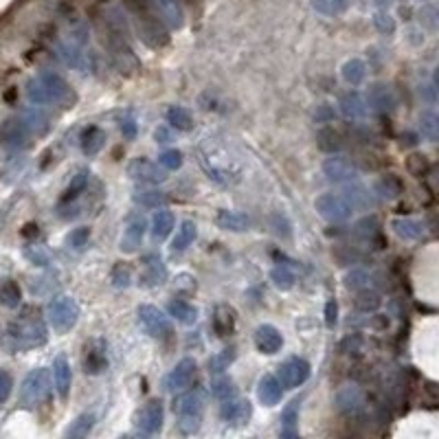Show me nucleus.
Returning a JSON list of instances; mask_svg holds the SVG:
<instances>
[{
  "mask_svg": "<svg viewBox=\"0 0 439 439\" xmlns=\"http://www.w3.org/2000/svg\"><path fill=\"white\" fill-rule=\"evenodd\" d=\"M27 99L31 106L73 108L77 97L69 86V81L57 73H40L27 81Z\"/></svg>",
  "mask_w": 439,
  "mask_h": 439,
  "instance_id": "1",
  "label": "nucleus"
},
{
  "mask_svg": "<svg viewBox=\"0 0 439 439\" xmlns=\"http://www.w3.org/2000/svg\"><path fill=\"white\" fill-rule=\"evenodd\" d=\"M207 406V393L204 389H189L183 396L174 400V413L178 415V431L183 435L198 433L202 424V413Z\"/></svg>",
  "mask_w": 439,
  "mask_h": 439,
  "instance_id": "2",
  "label": "nucleus"
},
{
  "mask_svg": "<svg viewBox=\"0 0 439 439\" xmlns=\"http://www.w3.org/2000/svg\"><path fill=\"white\" fill-rule=\"evenodd\" d=\"M46 319L53 332L69 334L79 321V305L73 297H57L46 305Z\"/></svg>",
  "mask_w": 439,
  "mask_h": 439,
  "instance_id": "3",
  "label": "nucleus"
},
{
  "mask_svg": "<svg viewBox=\"0 0 439 439\" xmlns=\"http://www.w3.org/2000/svg\"><path fill=\"white\" fill-rule=\"evenodd\" d=\"M134 7V20H137V29L143 38V42H148L150 46H162L167 42V34L165 29L160 27V20L156 18V13H152L148 7H145L141 0H132Z\"/></svg>",
  "mask_w": 439,
  "mask_h": 439,
  "instance_id": "4",
  "label": "nucleus"
},
{
  "mask_svg": "<svg viewBox=\"0 0 439 439\" xmlns=\"http://www.w3.org/2000/svg\"><path fill=\"white\" fill-rule=\"evenodd\" d=\"M9 336L18 343V347H38L46 340V328L38 314H29L27 319L9 325Z\"/></svg>",
  "mask_w": 439,
  "mask_h": 439,
  "instance_id": "5",
  "label": "nucleus"
},
{
  "mask_svg": "<svg viewBox=\"0 0 439 439\" xmlns=\"http://www.w3.org/2000/svg\"><path fill=\"white\" fill-rule=\"evenodd\" d=\"M48 393H51V371L40 367L25 378L20 389V400L25 406H38L48 398Z\"/></svg>",
  "mask_w": 439,
  "mask_h": 439,
  "instance_id": "6",
  "label": "nucleus"
},
{
  "mask_svg": "<svg viewBox=\"0 0 439 439\" xmlns=\"http://www.w3.org/2000/svg\"><path fill=\"white\" fill-rule=\"evenodd\" d=\"M314 209L323 220H328L332 224L347 222L354 214L351 204L345 200V196H340V193H321L314 200Z\"/></svg>",
  "mask_w": 439,
  "mask_h": 439,
  "instance_id": "7",
  "label": "nucleus"
},
{
  "mask_svg": "<svg viewBox=\"0 0 439 439\" xmlns=\"http://www.w3.org/2000/svg\"><path fill=\"white\" fill-rule=\"evenodd\" d=\"M323 174L328 176V181L336 183V185H347L358 181V167L345 156L332 154L328 160L323 162Z\"/></svg>",
  "mask_w": 439,
  "mask_h": 439,
  "instance_id": "8",
  "label": "nucleus"
},
{
  "mask_svg": "<svg viewBox=\"0 0 439 439\" xmlns=\"http://www.w3.org/2000/svg\"><path fill=\"white\" fill-rule=\"evenodd\" d=\"M307 378H310V363L299 358V356H292V358H288L286 363L279 365L277 380L281 382L284 389H297Z\"/></svg>",
  "mask_w": 439,
  "mask_h": 439,
  "instance_id": "9",
  "label": "nucleus"
},
{
  "mask_svg": "<svg viewBox=\"0 0 439 439\" xmlns=\"http://www.w3.org/2000/svg\"><path fill=\"white\" fill-rule=\"evenodd\" d=\"M139 323L152 338H167L172 332L169 319L162 314L156 305H141L139 307Z\"/></svg>",
  "mask_w": 439,
  "mask_h": 439,
  "instance_id": "10",
  "label": "nucleus"
},
{
  "mask_svg": "<svg viewBox=\"0 0 439 439\" xmlns=\"http://www.w3.org/2000/svg\"><path fill=\"white\" fill-rule=\"evenodd\" d=\"M127 176L141 185H158V183H165V178H167L165 169L158 167L150 158H141V156L127 165Z\"/></svg>",
  "mask_w": 439,
  "mask_h": 439,
  "instance_id": "11",
  "label": "nucleus"
},
{
  "mask_svg": "<svg viewBox=\"0 0 439 439\" xmlns=\"http://www.w3.org/2000/svg\"><path fill=\"white\" fill-rule=\"evenodd\" d=\"M196 371H198V365L193 358H183L178 363L165 378V389L172 393H178V391H185V389L191 386V382L196 380Z\"/></svg>",
  "mask_w": 439,
  "mask_h": 439,
  "instance_id": "12",
  "label": "nucleus"
},
{
  "mask_svg": "<svg viewBox=\"0 0 439 439\" xmlns=\"http://www.w3.org/2000/svg\"><path fill=\"white\" fill-rule=\"evenodd\" d=\"M162 421H165V409L160 400H150L137 415V426L145 435H158L162 431Z\"/></svg>",
  "mask_w": 439,
  "mask_h": 439,
  "instance_id": "13",
  "label": "nucleus"
},
{
  "mask_svg": "<svg viewBox=\"0 0 439 439\" xmlns=\"http://www.w3.org/2000/svg\"><path fill=\"white\" fill-rule=\"evenodd\" d=\"M108 367V354H106V340L104 338H90L84 347V371L88 376H99Z\"/></svg>",
  "mask_w": 439,
  "mask_h": 439,
  "instance_id": "14",
  "label": "nucleus"
},
{
  "mask_svg": "<svg viewBox=\"0 0 439 439\" xmlns=\"http://www.w3.org/2000/svg\"><path fill=\"white\" fill-rule=\"evenodd\" d=\"M167 279V268L162 264V259L158 255H145L143 264H141V277L139 284L143 288H156L160 284H165Z\"/></svg>",
  "mask_w": 439,
  "mask_h": 439,
  "instance_id": "15",
  "label": "nucleus"
},
{
  "mask_svg": "<svg viewBox=\"0 0 439 439\" xmlns=\"http://www.w3.org/2000/svg\"><path fill=\"white\" fill-rule=\"evenodd\" d=\"M253 415V406L249 400H242V398H229L222 402V409H220V417L226 421V424L231 426H242L246 424Z\"/></svg>",
  "mask_w": 439,
  "mask_h": 439,
  "instance_id": "16",
  "label": "nucleus"
},
{
  "mask_svg": "<svg viewBox=\"0 0 439 439\" xmlns=\"http://www.w3.org/2000/svg\"><path fill=\"white\" fill-rule=\"evenodd\" d=\"M57 55L62 57V62L67 64V67L75 71L86 73L90 69V55L84 51V46H79L71 40H64L57 44Z\"/></svg>",
  "mask_w": 439,
  "mask_h": 439,
  "instance_id": "17",
  "label": "nucleus"
},
{
  "mask_svg": "<svg viewBox=\"0 0 439 439\" xmlns=\"http://www.w3.org/2000/svg\"><path fill=\"white\" fill-rule=\"evenodd\" d=\"M365 102H367V108L376 112H393L398 106V97L393 88H389L386 84H371Z\"/></svg>",
  "mask_w": 439,
  "mask_h": 439,
  "instance_id": "18",
  "label": "nucleus"
},
{
  "mask_svg": "<svg viewBox=\"0 0 439 439\" xmlns=\"http://www.w3.org/2000/svg\"><path fill=\"white\" fill-rule=\"evenodd\" d=\"M255 347L262 351V354H277L281 351L284 347V336L281 332L274 328V325L266 323V325H259V328L255 330Z\"/></svg>",
  "mask_w": 439,
  "mask_h": 439,
  "instance_id": "19",
  "label": "nucleus"
},
{
  "mask_svg": "<svg viewBox=\"0 0 439 439\" xmlns=\"http://www.w3.org/2000/svg\"><path fill=\"white\" fill-rule=\"evenodd\" d=\"M0 134H3L5 145H9V148H13V150H22V148H27V145H29L31 130H29V125L22 119H11V121H7L3 125Z\"/></svg>",
  "mask_w": 439,
  "mask_h": 439,
  "instance_id": "20",
  "label": "nucleus"
},
{
  "mask_svg": "<svg viewBox=\"0 0 439 439\" xmlns=\"http://www.w3.org/2000/svg\"><path fill=\"white\" fill-rule=\"evenodd\" d=\"M145 220L143 218H134V220H130L127 226H125V231L121 235V242H119V249L121 253L125 255H134L139 249H141V244H143V237H145Z\"/></svg>",
  "mask_w": 439,
  "mask_h": 439,
  "instance_id": "21",
  "label": "nucleus"
},
{
  "mask_svg": "<svg viewBox=\"0 0 439 439\" xmlns=\"http://www.w3.org/2000/svg\"><path fill=\"white\" fill-rule=\"evenodd\" d=\"M152 5L156 9V15H160V20L172 29H181L185 25V11L181 0H152Z\"/></svg>",
  "mask_w": 439,
  "mask_h": 439,
  "instance_id": "22",
  "label": "nucleus"
},
{
  "mask_svg": "<svg viewBox=\"0 0 439 439\" xmlns=\"http://www.w3.org/2000/svg\"><path fill=\"white\" fill-rule=\"evenodd\" d=\"M363 404H365L363 393L358 391V386H354V384L343 386L338 391V396H336L338 411L343 413V415H347V417H356V415H358L363 411Z\"/></svg>",
  "mask_w": 439,
  "mask_h": 439,
  "instance_id": "23",
  "label": "nucleus"
},
{
  "mask_svg": "<svg viewBox=\"0 0 439 439\" xmlns=\"http://www.w3.org/2000/svg\"><path fill=\"white\" fill-rule=\"evenodd\" d=\"M338 110H340V115H343L345 119H365L367 117V102L363 99V97L358 92H345L343 97L338 99Z\"/></svg>",
  "mask_w": 439,
  "mask_h": 439,
  "instance_id": "24",
  "label": "nucleus"
},
{
  "mask_svg": "<svg viewBox=\"0 0 439 439\" xmlns=\"http://www.w3.org/2000/svg\"><path fill=\"white\" fill-rule=\"evenodd\" d=\"M71 382H73V373H71V363L64 358V356H57L53 361V384L55 391L62 400H67L71 393Z\"/></svg>",
  "mask_w": 439,
  "mask_h": 439,
  "instance_id": "25",
  "label": "nucleus"
},
{
  "mask_svg": "<svg viewBox=\"0 0 439 439\" xmlns=\"http://www.w3.org/2000/svg\"><path fill=\"white\" fill-rule=\"evenodd\" d=\"M257 398L264 406H277L284 398V386L277 376H264L257 386Z\"/></svg>",
  "mask_w": 439,
  "mask_h": 439,
  "instance_id": "26",
  "label": "nucleus"
},
{
  "mask_svg": "<svg viewBox=\"0 0 439 439\" xmlns=\"http://www.w3.org/2000/svg\"><path fill=\"white\" fill-rule=\"evenodd\" d=\"M216 224L220 226L222 231L242 233V231H246L251 226V218L246 214H242V211L222 209V211H218V216H216Z\"/></svg>",
  "mask_w": 439,
  "mask_h": 439,
  "instance_id": "27",
  "label": "nucleus"
},
{
  "mask_svg": "<svg viewBox=\"0 0 439 439\" xmlns=\"http://www.w3.org/2000/svg\"><path fill=\"white\" fill-rule=\"evenodd\" d=\"M345 200L351 204L354 211L356 209L369 211V209H373V204H376V200H373V196H371V191L367 187L358 185L356 181L354 183H347V187H345Z\"/></svg>",
  "mask_w": 439,
  "mask_h": 439,
  "instance_id": "28",
  "label": "nucleus"
},
{
  "mask_svg": "<svg viewBox=\"0 0 439 439\" xmlns=\"http://www.w3.org/2000/svg\"><path fill=\"white\" fill-rule=\"evenodd\" d=\"M235 323H237V316H235V310L231 305H218L216 312H214V330L218 336H231L235 332Z\"/></svg>",
  "mask_w": 439,
  "mask_h": 439,
  "instance_id": "29",
  "label": "nucleus"
},
{
  "mask_svg": "<svg viewBox=\"0 0 439 439\" xmlns=\"http://www.w3.org/2000/svg\"><path fill=\"white\" fill-rule=\"evenodd\" d=\"M391 229L398 237L402 239H409V242H415L424 235V224L419 220H413V218H396L391 220Z\"/></svg>",
  "mask_w": 439,
  "mask_h": 439,
  "instance_id": "30",
  "label": "nucleus"
},
{
  "mask_svg": "<svg viewBox=\"0 0 439 439\" xmlns=\"http://www.w3.org/2000/svg\"><path fill=\"white\" fill-rule=\"evenodd\" d=\"M106 143V132L102 127L97 125H90L88 130H84V134H81V152L86 156H97L102 152Z\"/></svg>",
  "mask_w": 439,
  "mask_h": 439,
  "instance_id": "31",
  "label": "nucleus"
},
{
  "mask_svg": "<svg viewBox=\"0 0 439 439\" xmlns=\"http://www.w3.org/2000/svg\"><path fill=\"white\" fill-rule=\"evenodd\" d=\"M167 312H169L172 319H176L178 323H183V325H193L198 321V307L191 305L189 301H183V299L169 301Z\"/></svg>",
  "mask_w": 439,
  "mask_h": 439,
  "instance_id": "32",
  "label": "nucleus"
},
{
  "mask_svg": "<svg viewBox=\"0 0 439 439\" xmlns=\"http://www.w3.org/2000/svg\"><path fill=\"white\" fill-rule=\"evenodd\" d=\"M174 224H176V220H174L172 211H165V209L156 211L154 218H152V237L156 242H162V239H165L172 233Z\"/></svg>",
  "mask_w": 439,
  "mask_h": 439,
  "instance_id": "33",
  "label": "nucleus"
},
{
  "mask_svg": "<svg viewBox=\"0 0 439 439\" xmlns=\"http://www.w3.org/2000/svg\"><path fill=\"white\" fill-rule=\"evenodd\" d=\"M340 75H343L345 84H349V86H361L363 81H365V75H367V67H365L363 60L354 57V60H347L343 64V69H340Z\"/></svg>",
  "mask_w": 439,
  "mask_h": 439,
  "instance_id": "34",
  "label": "nucleus"
},
{
  "mask_svg": "<svg viewBox=\"0 0 439 439\" xmlns=\"http://www.w3.org/2000/svg\"><path fill=\"white\" fill-rule=\"evenodd\" d=\"M196 235H198V229H196V224H193L191 220H185L183 224H181V229L176 231V237H174V242H172V251L174 253H183V251H187L191 244H193V239H196Z\"/></svg>",
  "mask_w": 439,
  "mask_h": 439,
  "instance_id": "35",
  "label": "nucleus"
},
{
  "mask_svg": "<svg viewBox=\"0 0 439 439\" xmlns=\"http://www.w3.org/2000/svg\"><path fill=\"white\" fill-rule=\"evenodd\" d=\"M22 301V290L13 279H5L0 284V305L9 307V310H15Z\"/></svg>",
  "mask_w": 439,
  "mask_h": 439,
  "instance_id": "36",
  "label": "nucleus"
},
{
  "mask_svg": "<svg viewBox=\"0 0 439 439\" xmlns=\"http://www.w3.org/2000/svg\"><path fill=\"white\" fill-rule=\"evenodd\" d=\"M167 123L176 130H181V132H191L193 130V117L191 112L183 106H172L167 110Z\"/></svg>",
  "mask_w": 439,
  "mask_h": 439,
  "instance_id": "37",
  "label": "nucleus"
},
{
  "mask_svg": "<svg viewBox=\"0 0 439 439\" xmlns=\"http://www.w3.org/2000/svg\"><path fill=\"white\" fill-rule=\"evenodd\" d=\"M297 421H299V402L288 404L281 413V435L284 437H297Z\"/></svg>",
  "mask_w": 439,
  "mask_h": 439,
  "instance_id": "38",
  "label": "nucleus"
},
{
  "mask_svg": "<svg viewBox=\"0 0 439 439\" xmlns=\"http://www.w3.org/2000/svg\"><path fill=\"white\" fill-rule=\"evenodd\" d=\"M211 396H214V398H218L220 402L229 400V398H235V396H237L235 382H233L229 376H220V378H214V380H211Z\"/></svg>",
  "mask_w": 439,
  "mask_h": 439,
  "instance_id": "39",
  "label": "nucleus"
},
{
  "mask_svg": "<svg viewBox=\"0 0 439 439\" xmlns=\"http://www.w3.org/2000/svg\"><path fill=\"white\" fill-rule=\"evenodd\" d=\"M92 426H95V413H81L71 421V426L67 428L64 435L67 437H88Z\"/></svg>",
  "mask_w": 439,
  "mask_h": 439,
  "instance_id": "40",
  "label": "nucleus"
},
{
  "mask_svg": "<svg viewBox=\"0 0 439 439\" xmlns=\"http://www.w3.org/2000/svg\"><path fill=\"white\" fill-rule=\"evenodd\" d=\"M22 121L29 125V130H31V134H36V137H42V134H46L48 132V117L44 115L42 110H27L25 112V117H22Z\"/></svg>",
  "mask_w": 439,
  "mask_h": 439,
  "instance_id": "41",
  "label": "nucleus"
},
{
  "mask_svg": "<svg viewBox=\"0 0 439 439\" xmlns=\"http://www.w3.org/2000/svg\"><path fill=\"white\" fill-rule=\"evenodd\" d=\"M235 361V349H222L220 354L211 356L209 358V373L211 376H218V373H224L226 369H229Z\"/></svg>",
  "mask_w": 439,
  "mask_h": 439,
  "instance_id": "42",
  "label": "nucleus"
},
{
  "mask_svg": "<svg viewBox=\"0 0 439 439\" xmlns=\"http://www.w3.org/2000/svg\"><path fill=\"white\" fill-rule=\"evenodd\" d=\"M419 132L426 141L435 143L437 137H439V123H437V115L433 110H424L419 115Z\"/></svg>",
  "mask_w": 439,
  "mask_h": 439,
  "instance_id": "43",
  "label": "nucleus"
},
{
  "mask_svg": "<svg viewBox=\"0 0 439 439\" xmlns=\"http://www.w3.org/2000/svg\"><path fill=\"white\" fill-rule=\"evenodd\" d=\"M270 281L274 284V288L277 290H292V286H295V274H292V270L288 266H274L270 270Z\"/></svg>",
  "mask_w": 439,
  "mask_h": 439,
  "instance_id": "44",
  "label": "nucleus"
},
{
  "mask_svg": "<svg viewBox=\"0 0 439 439\" xmlns=\"http://www.w3.org/2000/svg\"><path fill=\"white\" fill-rule=\"evenodd\" d=\"M371 284V272L365 268H351L345 272V286L349 290H365Z\"/></svg>",
  "mask_w": 439,
  "mask_h": 439,
  "instance_id": "45",
  "label": "nucleus"
},
{
  "mask_svg": "<svg viewBox=\"0 0 439 439\" xmlns=\"http://www.w3.org/2000/svg\"><path fill=\"white\" fill-rule=\"evenodd\" d=\"M361 295H358V299H356V307H358V310H363V312H376L378 307H380V303H382V299H380V295L378 292H371V290H358Z\"/></svg>",
  "mask_w": 439,
  "mask_h": 439,
  "instance_id": "46",
  "label": "nucleus"
},
{
  "mask_svg": "<svg viewBox=\"0 0 439 439\" xmlns=\"http://www.w3.org/2000/svg\"><path fill=\"white\" fill-rule=\"evenodd\" d=\"M134 202L141 204V207H148V209H158L160 204L167 202V196L165 193H160V191H137Z\"/></svg>",
  "mask_w": 439,
  "mask_h": 439,
  "instance_id": "47",
  "label": "nucleus"
},
{
  "mask_svg": "<svg viewBox=\"0 0 439 439\" xmlns=\"http://www.w3.org/2000/svg\"><path fill=\"white\" fill-rule=\"evenodd\" d=\"M88 172L86 169H81V172H77L75 176H73V181H71V185L67 187V193H64V202H69V200H75L81 191L86 189V185H88Z\"/></svg>",
  "mask_w": 439,
  "mask_h": 439,
  "instance_id": "48",
  "label": "nucleus"
},
{
  "mask_svg": "<svg viewBox=\"0 0 439 439\" xmlns=\"http://www.w3.org/2000/svg\"><path fill=\"white\" fill-rule=\"evenodd\" d=\"M314 9L325 15H338L349 7V0H314Z\"/></svg>",
  "mask_w": 439,
  "mask_h": 439,
  "instance_id": "49",
  "label": "nucleus"
},
{
  "mask_svg": "<svg viewBox=\"0 0 439 439\" xmlns=\"http://www.w3.org/2000/svg\"><path fill=\"white\" fill-rule=\"evenodd\" d=\"M319 148L325 150V152H338L340 148H343V143H340V137L334 132V130H321L319 132Z\"/></svg>",
  "mask_w": 439,
  "mask_h": 439,
  "instance_id": "50",
  "label": "nucleus"
},
{
  "mask_svg": "<svg viewBox=\"0 0 439 439\" xmlns=\"http://www.w3.org/2000/svg\"><path fill=\"white\" fill-rule=\"evenodd\" d=\"M88 239H90V229H86V226H79V229H73L67 235V246L73 249V251H81L88 244Z\"/></svg>",
  "mask_w": 439,
  "mask_h": 439,
  "instance_id": "51",
  "label": "nucleus"
},
{
  "mask_svg": "<svg viewBox=\"0 0 439 439\" xmlns=\"http://www.w3.org/2000/svg\"><path fill=\"white\" fill-rule=\"evenodd\" d=\"M112 286L115 288H127L130 284H132V268H130L127 264H117L115 268H112Z\"/></svg>",
  "mask_w": 439,
  "mask_h": 439,
  "instance_id": "52",
  "label": "nucleus"
},
{
  "mask_svg": "<svg viewBox=\"0 0 439 439\" xmlns=\"http://www.w3.org/2000/svg\"><path fill=\"white\" fill-rule=\"evenodd\" d=\"M373 27H376L382 36L396 34V20H393V15H389L386 11H378L376 15H373Z\"/></svg>",
  "mask_w": 439,
  "mask_h": 439,
  "instance_id": "53",
  "label": "nucleus"
},
{
  "mask_svg": "<svg viewBox=\"0 0 439 439\" xmlns=\"http://www.w3.org/2000/svg\"><path fill=\"white\" fill-rule=\"evenodd\" d=\"M378 229H380L378 220L371 216V218H365V220H361L358 224H356L354 233L358 237H363V239H371L373 235H378Z\"/></svg>",
  "mask_w": 439,
  "mask_h": 439,
  "instance_id": "54",
  "label": "nucleus"
},
{
  "mask_svg": "<svg viewBox=\"0 0 439 439\" xmlns=\"http://www.w3.org/2000/svg\"><path fill=\"white\" fill-rule=\"evenodd\" d=\"M158 162H160V167H162V169L176 172V169H181V167H183V154L178 152V150H167V152H162V154L158 156Z\"/></svg>",
  "mask_w": 439,
  "mask_h": 439,
  "instance_id": "55",
  "label": "nucleus"
},
{
  "mask_svg": "<svg viewBox=\"0 0 439 439\" xmlns=\"http://www.w3.org/2000/svg\"><path fill=\"white\" fill-rule=\"evenodd\" d=\"M378 191H380V196H382V198L393 200V198H398L400 193H402V185H400L398 178H393V176H386L384 181L378 185Z\"/></svg>",
  "mask_w": 439,
  "mask_h": 439,
  "instance_id": "56",
  "label": "nucleus"
},
{
  "mask_svg": "<svg viewBox=\"0 0 439 439\" xmlns=\"http://www.w3.org/2000/svg\"><path fill=\"white\" fill-rule=\"evenodd\" d=\"M25 255H27V259L34 266H46L48 264V255H46V251L42 246H29L25 251Z\"/></svg>",
  "mask_w": 439,
  "mask_h": 439,
  "instance_id": "57",
  "label": "nucleus"
},
{
  "mask_svg": "<svg viewBox=\"0 0 439 439\" xmlns=\"http://www.w3.org/2000/svg\"><path fill=\"white\" fill-rule=\"evenodd\" d=\"M13 391V378L7 371H0V404H5Z\"/></svg>",
  "mask_w": 439,
  "mask_h": 439,
  "instance_id": "58",
  "label": "nucleus"
},
{
  "mask_svg": "<svg viewBox=\"0 0 439 439\" xmlns=\"http://www.w3.org/2000/svg\"><path fill=\"white\" fill-rule=\"evenodd\" d=\"M435 15H437L435 7L433 5H424V7H421V11H419V25H424L426 29L435 31V27H437Z\"/></svg>",
  "mask_w": 439,
  "mask_h": 439,
  "instance_id": "59",
  "label": "nucleus"
},
{
  "mask_svg": "<svg viewBox=\"0 0 439 439\" xmlns=\"http://www.w3.org/2000/svg\"><path fill=\"white\" fill-rule=\"evenodd\" d=\"M121 134H123V139H127V141H134V139H137V121H134L132 115H125V117L121 119Z\"/></svg>",
  "mask_w": 439,
  "mask_h": 439,
  "instance_id": "60",
  "label": "nucleus"
},
{
  "mask_svg": "<svg viewBox=\"0 0 439 439\" xmlns=\"http://www.w3.org/2000/svg\"><path fill=\"white\" fill-rule=\"evenodd\" d=\"M336 323H338V303L334 299H330L328 303H325V325L332 330Z\"/></svg>",
  "mask_w": 439,
  "mask_h": 439,
  "instance_id": "61",
  "label": "nucleus"
},
{
  "mask_svg": "<svg viewBox=\"0 0 439 439\" xmlns=\"http://www.w3.org/2000/svg\"><path fill=\"white\" fill-rule=\"evenodd\" d=\"M332 119H334V110L328 104H323V106L316 108V112H314V121L316 123H330Z\"/></svg>",
  "mask_w": 439,
  "mask_h": 439,
  "instance_id": "62",
  "label": "nucleus"
},
{
  "mask_svg": "<svg viewBox=\"0 0 439 439\" xmlns=\"http://www.w3.org/2000/svg\"><path fill=\"white\" fill-rule=\"evenodd\" d=\"M154 139H156V143H169L172 141V137H169V132L165 127H158L154 132Z\"/></svg>",
  "mask_w": 439,
  "mask_h": 439,
  "instance_id": "63",
  "label": "nucleus"
},
{
  "mask_svg": "<svg viewBox=\"0 0 439 439\" xmlns=\"http://www.w3.org/2000/svg\"><path fill=\"white\" fill-rule=\"evenodd\" d=\"M389 3H391V0H376V5H378V7H386Z\"/></svg>",
  "mask_w": 439,
  "mask_h": 439,
  "instance_id": "64",
  "label": "nucleus"
}]
</instances>
